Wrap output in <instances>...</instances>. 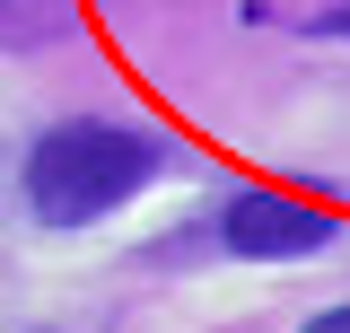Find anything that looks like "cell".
Instances as JSON below:
<instances>
[{
    "label": "cell",
    "mask_w": 350,
    "mask_h": 333,
    "mask_svg": "<svg viewBox=\"0 0 350 333\" xmlns=\"http://www.w3.org/2000/svg\"><path fill=\"white\" fill-rule=\"evenodd\" d=\"M158 175V149L123 123H53L27 149L18 166V184H27V210H36L44 228H88V219H105V210H123L140 184Z\"/></svg>",
    "instance_id": "obj_1"
},
{
    "label": "cell",
    "mask_w": 350,
    "mask_h": 333,
    "mask_svg": "<svg viewBox=\"0 0 350 333\" xmlns=\"http://www.w3.org/2000/svg\"><path fill=\"white\" fill-rule=\"evenodd\" d=\"M324 237H333V219L306 210V202H289V193H237V202L219 210V246H228V254H254V263L315 254Z\"/></svg>",
    "instance_id": "obj_2"
},
{
    "label": "cell",
    "mask_w": 350,
    "mask_h": 333,
    "mask_svg": "<svg viewBox=\"0 0 350 333\" xmlns=\"http://www.w3.org/2000/svg\"><path fill=\"white\" fill-rule=\"evenodd\" d=\"M315 36H342V44H350V0H333V9L315 18Z\"/></svg>",
    "instance_id": "obj_3"
},
{
    "label": "cell",
    "mask_w": 350,
    "mask_h": 333,
    "mask_svg": "<svg viewBox=\"0 0 350 333\" xmlns=\"http://www.w3.org/2000/svg\"><path fill=\"white\" fill-rule=\"evenodd\" d=\"M306 333H350V307H324V316H315Z\"/></svg>",
    "instance_id": "obj_4"
}]
</instances>
